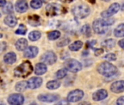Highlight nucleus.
<instances>
[{"label": "nucleus", "instance_id": "1", "mask_svg": "<svg viewBox=\"0 0 124 105\" xmlns=\"http://www.w3.org/2000/svg\"><path fill=\"white\" fill-rule=\"evenodd\" d=\"M114 21V19L110 17L96 19L93 23V29L96 34H104L107 32L108 26L112 25Z\"/></svg>", "mask_w": 124, "mask_h": 105}, {"label": "nucleus", "instance_id": "2", "mask_svg": "<svg viewBox=\"0 0 124 105\" xmlns=\"http://www.w3.org/2000/svg\"><path fill=\"white\" fill-rule=\"evenodd\" d=\"M97 71L101 75L107 77H109L115 75L117 73V69L115 66L110 64L109 62L105 61L99 65L97 68Z\"/></svg>", "mask_w": 124, "mask_h": 105}, {"label": "nucleus", "instance_id": "3", "mask_svg": "<svg viewBox=\"0 0 124 105\" xmlns=\"http://www.w3.org/2000/svg\"><path fill=\"white\" fill-rule=\"evenodd\" d=\"M32 71L33 67L29 61H26L15 69L14 75L15 76L18 77H26L27 76L31 74Z\"/></svg>", "mask_w": 124, "mask_h": 105}, {"label": "nucleus", "instance_id": "4", "mask_svg": "<svg viewBox=\"0 0 124 105\" xmlns=\"http://www.w3.org/2000/svg\"><path fill=\"white\" fill-rule=\"evenodd\" d=\"M46 15L50 17L60 15L66 13V9L57 3H50L46 6Z\"/></svg>", "mask_w": 124, "mask_h": 105}, {"label": "nucleus", "instance_id": "5", "mask_svg": "<svg viewBox=\"0 0 124 105\" xmlns=\"http://www.w3.org/2000/svg\"><path fill=\"white\" fill-rule=\"evenodd\" d=\"M90 12H91L90 8L87 5H85L76 6L72 9L73 15L76 18H80V19L85 18L87 16H88L90 14Z\"/></svg>", "mask_w": 124, "mask_h": 105}, {"label": "nucleus", "instance_id": "6", "mask_svg": "<svg viewBox=\"0 0 124 105\" xmlns=\"http://www.w3.org/2000/svg\"><path fill=\"white\" fill-rule=\"evenodd\" d=\"M64 67L67 70H69L72 72H78L82 69V64L77 60L71 59H68L64 63Z\"/></svg>", "mask_w": 124, "mask_h": 105}, {"label": "nucleus", "instance_id": "7", "mask_svg": "<svg viewBox=\"0 0 124 105\" xmlns=\"http://www.w3.org/2000/svg\"><path fill=\"white\" fill-rule=\"evenodd\" d=\"M40 60L42 61V62L46 64H53L56 60H57V56L55 54V52H52V51H47L41 56Z\"/></svg>", "mask_w": 124, "mask_h": 105}, {"label": "nucleus", "instance_id": "8", "mask_svg": "<svg viewBox=\"0 0 124 105\" xmlns=\"http://www.w3.org/2000/svg\"><path fill=\"white\" fill-rule=\"evenodd\" d=\"M120 9V5L118 3H113L109 6V8L107 10L102 12L101 15L103 18H109L112 16L113 15L116 14L119 11Z\"/></svg>", "mask_w": 124, "mask_h": 105}, {"label": "nucleus", "instance_id": "9", "mask_svg": "<svg viewBox=\"0 0 124 105\" xmlns=\"http://www.w3.org/2000/svg\"><path fill=\"white\" fill-rule=\"evenodd\" d=\"M84 96V93L83 90L77 89L75 90L71 91L68 96H67V101L69 102H77L80 100H81Z\"/></svg>", "mask_w": 124, "mask_h": 105}, {"label": "nucleus", "instance_id": "10", "mask_svg": "<svg viewBox=\"0 0 124 105\" xmlns=\"http://www.w3.org/2000/svg\"><path fill=\"white\" fill-rule=\"evenodd\" d=\"M24 101V97L20 93H14L8 97V103L13 105H21Z\"/></svg>", "mask_w": 124, "mask_h": 105}, {"label": "nucleus", "instance_id": "11", "mask_svg": "<svg viewBox=\"0 0 124 105\" xmlns=\"http://www.w3.org/2000/svg\"><path fill=\"white\" fill-rule=\"evenodd\" d=\"M110 90L115 93H120L124 91V80H118L114 82L111 86Z\"/></svg>", "mask_w": 124, "mask_h": 105}, {"label": "nucleus", "instance_id": "12", "mask_svg": "<svg viewBox=\"0 0 124 105\" xmlns=\"http://www.w3.org/2000/svg\"><path fill=\"white\" fill-rule=\"evenodd\" d=\"M39 50L37 47L34 46H30L29 47H26L24 51V57L28 59H33L37 56L38 54Z\"/></svg>", "mask_w": 124, "mask_h": 105}, {"label": "nucleus", "instance_id": "13", "mask_svg": "<svg viewBox=\"0 0 124 105\" xmlns=\"http://www.w3.org/2000/svg\"><path fill=\"white\" fill-rule=\"evenodd\" d=\"M42 78H40L39 77H31L27 82L28 88H29L31 89H35V88L40 87L42 85Z\"/></svg>", "mask_w": 124, "mask_h": 105}, {"label": "nucleus", "instance_id": "14", "mask_svg": "<svg viewBox=\"0 0 124 105\" xmlns=\"http://www.w3.org/2000/svg\"><path fill=\"white\" fill-rule=\"evenodd\" d=\"M59 96L55 94H40L38 96V99L43 102H53L58 100Z\"/></svg>", "mask_w": 124, "mask_h": 105}, {"label": "nucleus", "instance_id": "15", "mask_svg": "<svg viewBox=\"0 0 124 105\" xmlns=\"http://www.w3.org/2000/svg\"><path fill=\"white\" fill-rule=\"evenodd\" d=\"M28 8V3L26 0H18L16 3V10L18 13H23L26 12Z\"/></svg>", "mask_w": 124, "mask_h": 105}, {"label": "nucleus", "instance_id": "16", "mask_svg": "<svg viewBox=\"0 0 124 105\" xmlns=\"http://www.w3.org/2000/svg\"><path fill=\"white\" fill-rule=\"evenodd\" d=\"M108 96V93L106 90L104 89H100L97 91H96L93 94V99L96 101H101L104 98H106Z\"/></svg>", "mask_w": 124, "mask_h": 105}, {"label": "nucleus", "instance_id": "17", "mask_svg": "<svg viewBox=\"0 0 124 105\" xmlns=\"http://www.w3.org/2000/svg\"><path fill=\"white\" fill-rule=\"evenodd\" d=\"M4 61L8 64H13L16 61V55L14 52H10L4 56Z\"/></svg>", "mask_w": 124, "mask_h": 105}, {"label": "nucleus", "instance_id": "18", "mask_svg": "<svg viewBox=\"0 0 124 105\" xmlns=\"http://www.w3.org/2000/svg\"><path fill=\"white\" fill-rule=\"evenodd\" d=\"M17 18L15 15H9L5 18V23L6 25H8L10 27H14L17 24Z\"/></svg>", "mask_w": 124, "mask_h": 105}, {"label": "nucleus", "instance_id": "19", "mask_svg": "<svg viewBox=\"0 0 124 105\" xmlns=\"http://www.w3.org/2000/svg\"><path fill=\"white\" fill-rule=\"evenodd\" d=\"M27 45H28V42L26 39H23V38L19 39L16 43V47L19 51L24 50L27 47Z\"/></svg>", "mask_w": 124, "mask_h": 105}, {"label": "nucleus", "instance_id": "20", "mask_svg": "<svg viewBox=\"0 0 124 105\" xmlns=\"http://www.w3.org/2000/svg\"><path fill=\"white\" fill-rule=\"evenodd\" d=\"M46 72H47V67L45 64L42 63H39L36 65L34 72L37 75H42L45 74Z\"/></svg>", "mask_w": 124, "mask_h": 105}, {"label": "nucleus", "instance_id": "21", "mask_svg": "<svg viewBox=\"0 0 124 105\" xmlns=\"http://www.w3.org/2000/svg\"><path fill=\"white\" fill-rule=\"evenodd\" d=\"M114 35L116 37H124V23H120L115 29Z\"/></svg>", "mask_w": 124, "mask_h": 105}, {"label": "nucleus", "instance_id": "22", "mask_svg": "<svg viewBox=\"0 0 124 105\" xmlns=\"http://www.w3.org/2000/svg\"><path fill=\"white\" fill-rule=\"evenodd\" d=\"M46 86L50 90H55L61 86V82L58 80H51L47 83Z\"/></svg>", "mask_w": 124, "mask_h": 105}, {"label": "nucleus", "instance_id": "23", "mask_svg": "<svg viewBox=\"0 0 124 105\" xmlns=\"http://www.w3.org/2000/svg\"><path fill=\"white\" fill-rule=\"evenodd\" d=\"M101 45L107 49H112L115 47V40L113 39H108L104 40L102 43Z\"/></svg>", "mask_w": 124, "mask_h": 105}, {"label": "nucleus", "instance_id": "24", "mask_svg": "<svg viewBox=\"0 0 124 105\" xmlns=\"http://www.w3.org/2000/svg\"><path fill=\"white\" fill-rule=\"evenodd\" d=\"M83 45V44L80 40L75 41V42H73L72 44H71L70 45V50H72V51H78V50H79L80 49L82 48Z\"/></svg>", "mask_w": 124, "mask_h": 105}, {"label": "nucleus", "instance_id": "25", "mask_svg": "<svg viewBox=\"0 0 124 105\" xmlns=\"http://www.w3.org/2000/svg\"><path fill=\"white\" fill-rule=\"evenodd\" d=\"M28 88L27 82L21 81L16 85V90L18 92H23Z\"/></svg>", "mask_w": 124, "mask_h": 105}, {"label": "nucleus", "instance_id": "26", "mask_svg": "<svg viewBox=\"0 0 124 105\" xmlns=\"http://www.w3.org/2000/svg\"><path fill=\"white\" fill-rule=\"evenodd\" d=\"M29 22L31 25L36 26H39L40 24V18L38 15H32L29 16Z\"/></svg>", "mask_w": 124, "mask_h": 105}, {"label": "nucleus", "instance_id": "27", "mask_svg": "<svg viewBox=\"0 0 124 105\" xmlns=\"http://www.w3.org/2000/svg\"><path fill=\"white\" fill-rule=\"evenodd\" d=\"M2 8H3L2 11L5 14H11L13 12V4L10 2H8V3L6 2V4Z\"/></svg>", "mask_w": 124, "mask_h": 105}, {"label": "nucleus", "instance_id": "28", "mask_svg": "<svg viewBox=\"0 0 124 105\" xmlns=\"http://www.w3.org/2000/svg\"><path fill=\"white\" fill-rule=\"evenodd\" d=\"M41 37V33L38 31H33L29 34V38L31 41H37Z\"/></svg>", "mask_w": 124, "mask_h": 105}, {"label": "nucleus", "instance_id": "29", "mask_svg": "<svg viewBox=\"0 0 124 105\" xmlns=\"http://www.w3.org/2000/svg\"><path fill=\"white\" fill-rule=\"evenodd\" d=\"M61 33L59 31H52L47 34V37L50 40H55L60 37Z\"/></svg>", "mask_w": 124, "mask_h": 105}, {"label": "nucleus", "instance_id": "30", "mask_svg": "<svg viewBox=\"0 0 124 105\" xmlns=\"http://www.w3.org/2000/svg\"><path fill=\"white\" fill-rule=\"evenodd\" d=\"M81 32H82L85 37H91V26H90L88 24L84 25V26L82 27Z\"/></svg>", "mask_w": 124, "mask_h": 105}, {"label": "nucleus", "instance_id": "31", "mask_svg": "<svg viewBox=\"0 0 124 105\" xmlns=\"http://www.w3.org/2000/svg\"><path fill=\"white\" fill-rule=\"evenodd\" d=\"M67 75V69H61L55 73V77L57 79H63Z\"/></svg>", "mask_w": 124, "mask_h": 105}, {"label": "nucleus", "instance_id": "32", "mask_svg": "<svg viewBox=\"0 0 124 105\" xmlns=\"http://www.w3.org/2000/svg\"><path fill=\"white\" fill-rule=\"evenodd\" d=\"M31 7L33 9H39L42 5V2L41 0H32L30 3Z\"/></svg>", "mask_w": 124, "mask_h": 105}, {"label": "nucleus", "instance_id": "33", "mask_svg": "<svg viewBox=\"0 0 124 105\" xmlns=\"http://www.w3.org/2000/svg\"><path fill=\"white\" fill-rule=\"evenodd\" d=\"M27 31V29H26V27L23 25V24H21L18 27V29L16 31V34H19V35H24L26 34Z\"/></svg>", "mask_w": 124, "mask_h": 105}, {"label": "nucleus", "instance_id": "34", "mask_svg": "<svg viewBox=\"0 0 124 105\" xmlns=\"http://www.w3.org/2000/svg\"><path fill=\"white\" fill-rule=\"evenodd\" d=\"M70 40L69 38L64 37V38L61 39L60 41H58V42H57V45H58V47H64V46L67 45L70 43Z\"/></svg>", "mask_w": 124, "mask_h": 105}, {"label": "nucleus", "instance_id": "35", "mask_svg": "<svg viewBox=\"0 0 124 105\" xmlns=\"http://www.w3.org/2000/svg\"><path fill=\"white\" fill-rule=\"evenodd\" d=\"M103 59L105 60H107L109 61H113L116 60V56L114 53H108V54L105 55L103 57Z\"/></svg>", "mask_w": 124, "mask_h": 105}, {"label": "nucleus", "instance_id": "36", "mask_svg": "<svg viewBox=\"0 0 124 105\" xmlns=\"http://www.w3.org/2000/svg\"><path fill=\"white\" fill-rule=\"evenodd\" d=\"M104 50L102 48H97V49H94V52H95V55L96 56H99L101 54L103 53Z\"/></svg>", "mask_w": 124, "mask_h": 105}, {"label": "nucleus", "instance_id": "37", "mask_svg": "<svg viewBox=\"0 0 124 105\" xmlns=\"http://www.w3.org/2000/svg\"><path fill=\"white\" fill-rule=\"evenodd\" d=\"M117 104H118V105H124V96H120L117 100Z\"/></svg>", "mask_w": 124, "mask_h": 105}, {"label": "nucleus", "instance_id": "38", "mask_svg": "<svg viewBox=\"0 0 124 105\" xmlns=\"http://www.w3.org/2000/svg\"><path fill=\"white\" fill-rule=\"evenodd\" d=\"M118 45H119V46H120L123 50H124V39H120V40L118 42Z\"/></svg>", "mask_w": 124, "mask_h": 105}, {"label": "nucleus", "instance_id": "39", "mask_svg": "<svg viewBox=\"0 0 124 105\" xmlns=\"http://www.w3.org/2000/svg\"><path fill=\"white\" fill-rule=\"evenodd\" d=\"M6 4L5 0H0V7H3Z\"/></svg>", "mask_w": 124, "mask_h": 105}, {"label": "nucleus", "instance_id": "40", "mask_svg": "<svg viewBox=\"0 0 124 105\" xmlns=\"http://www.w3.org/2000/svg\"><path fill=\"white\" fill-rule=\"evenodd\" d=\"M61 2H65V3H70V2H72L74 0H60Z\"/></svg>", "mask_w": 124, "mask_h": 105}, {"label": "nucleus", "instance_id": "41", "mask_svg": "<svg viewBox=\"0 0 124 105\" xmlns=\"http://www.w3.org/2000/svg\"><path fill=\"white\" fill-rule=\"evenodd\" d=\"M120 8H121V10H122L123 11H124V2H123V3L122 4V5H121Z\"/></svg>", "mask_w": 124, "mask_h": 105}, {"label": "nucleus", "instance_id": "42", "mask_svg": "<svg viewBox=\"0 0 124 105\" xmlns=\"http://www.w3.org/2000/svg\"><path fill=\"white\" fill-rule=\"evenodd\" d=\"M102 1H104V2H109L111 0H102Z\"/></svg>", "mask_w": 124, "mask_h": 105}, {"label": "nucleus", "instance_id": "43", "mask_svg": "<svg viewBox=\"0 0 124 105\" xmlns=\"http://www.w3.org/2000/svg\"><path fill=\"white\" fill-rule=\"evenodd\" d=\"M2 37V34H0V38H1Z\"/></svg>", "mask_w": 124, "mask_h": 105}, {"label": "nucleus", "instance_id": "44", "mask_svg": "<svg viewBox=\"0 0 124 105\" xmlns=\"http://www.w3.org/2000/svg\"><path fill=\"white\" fill-rule=\"evenodd\" d=\"M1 15H1V13H0V18H1Z\"/></svg>", "mask_w": 124, "mask_h": 105}]
</instances>
